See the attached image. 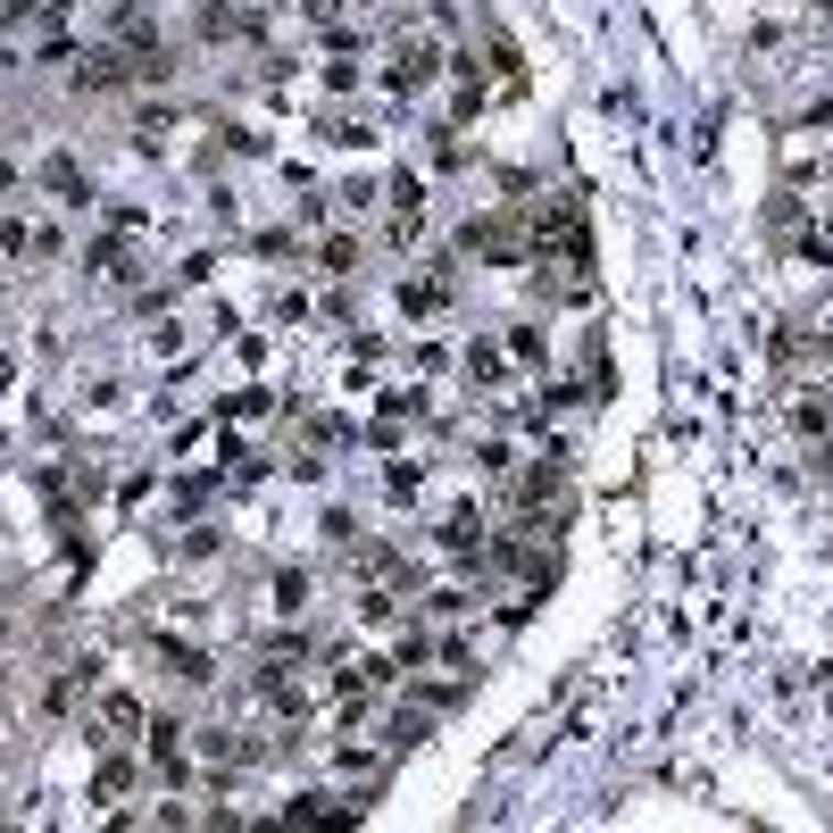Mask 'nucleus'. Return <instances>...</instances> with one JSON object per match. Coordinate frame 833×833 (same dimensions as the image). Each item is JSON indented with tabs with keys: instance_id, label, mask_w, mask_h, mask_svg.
I'll return each mask as SVG.
<instances>
[{
	"instance_id": "f257e3e1",
	"label": "nucleus",
	"mask_w": 833,
	"mask_h": 833,
	"mask_svg": "<svg viewBox=\"0 0 833 833\" xmlns=\"http://www.w3.org/2000/svg\"><path fill=\"white\" fill-rule=\"evenodd\" d=\"M442 76V58H434V42H400V58L383 67V84L392 93H425V84Z\"/></svg>"
},
{
	"instance_id": "f03ea898",
	"label": "nucleus",
	"mask_w": 833,
	"mask_h": 833,
	"mask_svg": "<svg viewBox=\"0 0 833 833\" xmlns=\"http://www.w3.org/2000/svg\"><path fill=\"white\" fill-rule=\"evenodd\" d=\"M133 67L117 51H84V67H76V93H117V84H126Z\"/></svg>"
},
{
	"instance_id": "7ed1b4c3",
	"label": "nucleus",
	"mask_w": 833,
	"mask_h": 833,
	"mask_svg": "<svg viewBox=\"0 0 833 833\" xmlns=\"http://www.w3.org/2000/svg\"><path fill=\"white\" fill-rule=\"evenodd\" d=\"M400 309H409V317H434V309H451V275H409V284H400Z\"/></svg>"
},
{
	"instance_id": "20e7f679",
	"label": "nucleus",
	"mask_w": 833,
	"mask_h": 833,
	"mask_svg": "<svg viewBox=\"0 0 833 833\" xmlns=\"http://www.w3.org/2000/svg\"><path fill=\"white\" fill-rule=\"evenodd\" d=\"M242 25H250V18H242V9H234V0H201V34H208V42L242 34Z\"/></svg>"
},
{
	"instance_id": "39448f33",
	"label": "nucleus",
	"mask_w": 833,
	"mask_h": 833,
	"mask_svg": "<svg viewBox=\"0 0 833 833\" xmlns=\"http://www.w3.org/2000/svg\"><path fill=\"white\" fill-rule=\"evenodd\" d=\"M317 267H325V275H350V267H359V242H350V234H325V242H317Z\"/></svg>"
},
{
	"instance_id": "423d86ee",
	"label": "nucleus",
	"mask_w": 833,
	"mask_h": 833,
	"mask_svg": "<svg viewBox=\"0 0 833 833\" xmlns=\"http://www.w3.org/2000/svg\"><path fill=\"white\" fill-rule=\"evenodd\" d=\"M275 608H284V617H292V608H309V567H284V575H275Z\"/></svg>"
},
{
	"instance_id": "0eeeda50",
	"label": "nucleus",
	"mask_w": 833,
	"mask_h": 833,
	"mask_svg": "<svg viewBox=\"0 0 833 833\" xmlns=\"http://www.w3.org/2000/svg\"><path fill=\"white\" fill-rule=\"evenodd\" d=\"M542 350H550L542 325H517V334H509V359H517V367H542Z\"/></svg>"
},
{
	"instance_id": "6e6552de",
	"label": "nucleus",
	"mask_w": 833,
	"mask_h": 833,
	"mask_svg": "<svg viewBox=\"0 0 833 833\" xmlns=\"http://www.w3.org/2000/svg\"><path fill=\"white\" fill-rule=\"evenodd\" d=\"M392 208L409 217V226H425V184H416V175H400V184H392Z\"/></svg>"
},
{
	"instance_id": "1a4fd4ad",
	"label": "nucleus",
	"mask_w": 833,
	"mask_h": 833,
	"mask_svg": "<svg viewBox=\"0 0 833 833\" xmlns=\"http://www.w3.org/2000/svg\"><path fill=\"white\" fill-rule=\"evenodd\" d=\"M467 376H475V383L500 376V350H493V342H475V350H467Z\"/></svg>"
},
{
	"instance_id": "9d476101",
	"label": "nucleus",
	"mask_w": 833,
	"mask_h": 833,
	"mask_svg": "<svg viewBox=\"0 0 833 833\" xmlns=\"http://www.w3.org/2000/svg\"><path fill=\"white\" fill-rule=\"evenodd\" d=\"M109 725H126V734H133V725H142V701H133V692H109Z\"/></svg>"
},
{
	"instance_id": "9b49d317",
	"label": "nucleus",
	"mask_w": 833,
	"mask_h": 833,
	"mask_svg": "<svg viewBox=\"0 0 833 833\" xmlns=\"http://www.w3.org/2000/svg\"><path fill=\"white\" fill-rule=\"evenodd\" d=\"M301 9H309L317 25H334V18H342V0H301Z\"/></svg>"
}]
</instances>
